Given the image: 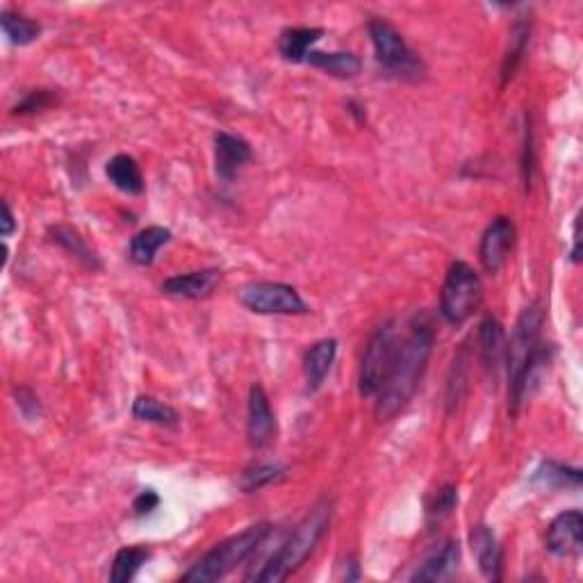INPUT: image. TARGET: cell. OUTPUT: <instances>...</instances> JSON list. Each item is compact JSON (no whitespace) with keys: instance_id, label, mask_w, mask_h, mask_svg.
Segmentation results:
<instances>
[{"instance_id":"5","label":"cell","mask_w":583,"mask_h":583,"mask_svg":"<svg viewBox=\"0 0 583 583\" xmlns=\"http://www.w3.org/2000/svg\"><path fill=\"white\" fill-rule=\"evenodd\" d=\"M369 39H372L376 62L390 76L408 82H420L426 78V64L413 48L408 46L404 35L385 19H372L367 23Z\"/></svg>"},{"instance_id":"11","label":"cell","mask_w":583,"mask_h":583,"mask_svg":"<svg viewBox=\"0 0 583 583\" xmlns=\"http://www.w3.org/2000/svg\"><path fill=\"white\" fill-rule=\"evenodd\" d=\"M547 552L558 558H568L581 554L583 547V515L577 508L556 515L547 527L545 536Z\"/></svg>"},{"instance_id":"32","label":"cell","mask_w":583,"mask_h":583,"mask_svg":"<svg viewBox=\"0 0 583 583\" xmlns=\"http://www.w3.org/2000/svg\"><path fill=\"white\" fill-rule=\"evenodd\" d=\"M16 404H19V410L23 413V417H28V420H35L39 417L41 408H39V399L32 394V390L28 388H16Z\"/></svg>"},{"instance_id":"24","label":"cell","mask_w":583,"mask_h":583,"mask_svg":"<svg viewBox=\"0 0 583 583\" xmlns=\"http://www.w3.org/2000/svg\"><path fill=\"white\" fill-rule=\"evenodd\" d=\"M306 62L310 64V67H315L319 71L328 73V76L340 78V80H351L363 71V62H360V57L349 51H338V53L310 51Z\"/></svg>"},{"instance_id":"26","label":"cell","mask_w":583,"mask_h":583,"mask_svg":"<svg viewBox=\"0 0 583 583\" xmlns=\"http://www.w3.org/2000/svg\"><path fill=\"white\" fill-rule=\"evenodd\" d=\"M151 558V549L149 547H121L117 554H114L112 561V570H110V581L112 583H130L137 572L142 570V565L149 563Z\"/></svg>"},{"instance_id":"16","label":"cell","mask_w":583,"mask_h":583,"mask_svg":"<svg viewBox=\"0 0 583 583\" xmlns=\"http://www.w3.org/2000/svg\"><path fill=\"white\" fill-rule=\"evenodd\" d=\"M335 358H338V340L326 338L312 344L303 356V376H306V392L315 394L322 388L326 376L331 374V369L335 365Z\"/></svg>"},{"instance_id":"9","label":"cell","mask_w":583,"mask_h":583,"mask_svg":"<svg viewBox=\"0 0 583 583\" xmlns=\"http://www.w3.org/2000/svg\"><path fill=\"white\" fill-rule=\"evenodd\" d=\"M517 240V228L511 217H495L481 235L479 260L488 274L502 272Z\"/></svg>"},{"instance_id":"12","label":"cell","mask_w":583,"mask_h":583,"mask_svg":"<svg viewBox=\"0 0 583 583\" xmlns=\"http://www.w3.org/2000/svg\"><path fill=\"white\" fill-rule=\"evenodd\" d=\"M253 158L251 144L244 137L231 133L215 135V174L224 183H231L244 169V164Z\"/></svg>"},{"instance_id":"14","label":"cell","mask_w":583,"mask_h":583,"mask_svg":"<svg viewBox=\"0 0 583 583\" xmlns=\"http://www.w3.org/2000/svg\"><path fill=\"white\" fill-rule=\"evenodd\" d=\"M461 568V543L458 540H445L417 565L410 581H447Z\"/></svg>"},{"instance_id":"4","label":"cell","mask_w":583,"mask_h":583,"mask_svg":"<svg viewBox=\"0 0 583 583\" xmlns=\"http://www.w3.org/2000/svg\"><path fill=\"white\" fill-rule=\"evenodd\" d=\"M543 326H545V310L540 303H531L517 317L511 340L506 342V372H508V413L517 415V392H520V381L524 369H527L533 353L543 342Z\"/></svg>"},{"instance_id":"23","label":"cell","mask_w":583,"mask_h":583,"mask_svg":"<svg viewBox=\"0 0 583 583\" xmlns=\"http://www.w3.org/2000/svg\"><path fill=\"white\" fill-rule=\"evenodd\" d=\"M48 235H51V240L57 244V246H62L64 251L69 253V256L76 258L82 267H87V269H101V258L96 256V251L92 249V246L87 244L85 237L80 235L78 228H73V226H67V224H60V226H53L51 231H48Z\"/></svg>"},{"instance_id":"31","label":"cell","mask_w":583,"mask_h":583,"mask_svg":"<svg viewBox=\"0 0 583 583\" xmlns=\"http://www.w3.org/2000/svg\"><path fill=\"white\" fill-rule=\"evenodd\" d=\"M520 174L524 190H531V180L536 174V139H533V126L527 123V130H524V144H522V158H520Z\"/></svg>"},{"instance_id":"6","label":"cell","mask_w":583,"mask_h":583,"mask_svg":"<svg viewBox=\"0 0 583 583\" xmlns=\"http://www.w3.org/2000/svg\"><path fill=\"white\" fill-rule=\"evenodd\" d=\"M483 301V283L465 260L451 262L440 290V315L451 326H463Z\"/></svg>"},{"instance_id":"7","label":"cell","mask_w":583,"mask_h":583,"mask_svg":"<svg viewBox=\"0 0 583 583\" xmlns=\"http://www.w3.org/2000/svg\"><path fill=\"white\" fill-rule=\"evenodd\" d=\"M399 338L401 335L394 319L381 324L372 335H369L365 351H363V360H360V372H358L360 397L369 399L379 394L385 374H388V369L392 365Z\"/></svg>"},{"instance_id":"13","label":"cell","mask_w":583,"mask_h":583,"mask_svg":"<svg viewBox=\"0 0 583 583\" xmlns=\"http://www.w3.org/2000/svg\"><path fill=\"white\" fill-rule=\"evenodd\" d=\"M221 283V269H201V272L176 274L162 283V292L174 299L199 301L208 299Z\"/></svg>"},{"instance_id":"27","label":"cell","mask_w":583,"mask_h":583,"mask_svg":"<svg viewBox=\"0 0 583 583\" xmlns=\"http://www.w3.org/2000/svg\"><path fill=\"white\" fill-rule=\"evenodd\" d=\"M285 476V465L278 461H256L251 463L240 476V488L246 495L260 492L262 488L278 483Z\"/></svg>"},{"instance_id":"15","label":"cell","mask_w":583,"mask_h":583,"mask_svg":"<svg viewBox=\"0 0 583 583\" xmlns=\"http://www.w3.org/2000/svg\"><path fill=\"white\" fill-rule=\"evenodd\" d=\"M472 552L476 556V563H479V570L483 572V577L490 581L502 579V568H504V549L499 545V540L495 533L486 524H476L470 536Z\"/></svg>"},{"instance_id":"35","label":"cell","mask_w":583,"mask_h":583,"mask_svg":"<svg viewBox=\"0 0 583 583\" xmlns=\"http://www.w3.org/2000/svg\"><path fill=\"white\" fill-rule=\"evenodd\" d=\"M572 237H574V246H572V253H570V258H572V262H579V219L574 221V233H572Z\"/></svg>"},{"instance_id":"18","label":"cell","mask_w":583,"mask_h":583,"mask_svg":"<svg viewBox=\"0 0 583 583\" xmlns=\"http://www.w3.org/2000/svg\"><path fill=\"white\" fill-rule=\"evenodd\" d=\"M581 479L583 472L579 467L565 465L561 461H554V458H547L531 474L533 486H540L545 490H579Z\"/></svg>"},{"instance_id":"17","label":"cell","mask_w":583,"mask_h":583,"mask_svg":"<svg viewBox=\"0 0 583 583\" xmlns=\"http://www.w3.org/2000/svg\"><path fill=\"white\" fill-rule=\"evenodd\" d=\"M506 331L497 317H486L479 326V356L486 372L497 376L506 360Z\"/></svg>"},{"instance_id":"19","label":"cell","mask_w":583,"mask_h":583,"mask_svg":"<svg viewBox=\"0 0 583 583\" xmlns=\"http://www.w3.org/2000/svg\"><path fill=\"white\" fill-rule=\"evenodd\" d=\"M531 41V16H517L515 23L508 32V48L502 62V85H508L515 78V73L520 71L524 55H527Z\"/></svg>"},{"instance_id":"22","label":"cell","mask_w":583,"mask_h":583,"mask_svg":"<svg viewBox=\"0 0 583 583\" xmlns=\"http://www.w3.org/2000/svg\"><path fill=\"white\" fill-rule=\"evenodd\" d=\"M324 37L322 28H285L278 37V53L285 62L301 64L319 39Z\"/></svg>"},{"instance_id":"3","label":"cell","mask_w":583,"mask_h":583,"mask_svg":"<svg viewBox=\"0 0 583 583\" xmlns=\"http://www.w3.org/2000/svg\"><path fill=\"white\" fill-rule=\"evenodd\" d=\"M269 533H272V524L258 522L253 524V527L244 529L242 533H237V536L226 538L224 543L212 547L201 561H196L192 568L183 574V581L212 583L228 577L237 565L249 561V558L265 545Z\"/></svg>"},{"instance_id":"8","label":"cell","mask_w":583,"mask_h":583,"mask_svg":"<svg viewBox=\"0 0 583 583\" xmlns=\"http://www.w3.org/2000/svg\"><path fill=\"white\" fill-rule=\"evenodd\" d=\"M240 303L256 315H308L310 308L299 290L287 283L256 281L240 290Z\"/></svg>"},{"instance_id":"25","label":"cell","mask_w":583,"mask_h":583,"mask_svg":"<svg viewBox=\"0 0 583 583\" xmlns=\"http://www.w3.org/2000/svg\"><path fill=\"white\" fill-rule=\"evenodd\" d=\"M133 417L139 422L164 426V429H171V426H178L180 415L176 408H171L164 401L151 397V394H139L133 401Z\"/></svg>"},{"instance_id":"2","label":"cell","mask_w":583,"mask_h":583,"mask_svg":"<svg viewBox=\"0 0 583 583\" xmlns=\"http://www.w3.org/2000/svg\"><path fill=\"white\" fill-rule=\"evenodd\" d=\"M333 520V499H319V502L310 508L306 517L294 527V531L283 540V545L267 558L258 572L249 574L246 579L262 581V583H278L285 581L290 574L297 572L306 558L315 552L317 545L322 543L328 527Z\"/></svg>"},{"instance_id":"29","label":"cell","mask_w":583,"mask_h":583,"mask_svg":"<svg viewBox=\"0 0 583 583\" xmlns=\"http://www.w3.org/2000/svg\"><path fill=\"white\" fill-rule=\"evenodd\" d=\"M458 506V488L456 486H442L438 490V495H435L433 504L429 506V511H426V517H429V524L435 527V524L445 522L447 517L454 513V508Z\"/></svg>"},{"instance_id":"21","label":"cell","mask_w":583,"mask_h":583,"mask_svg":"<svg viewBox=\"0 0 583 583\" xmlns=\"http://www.w3.org/2000/svg\"><path fill=\"white\" fill-rule=\"evenodd\" d=\"M171 231L164 226H146L133 235L128 246V258L137 267H151L164 244L171 242Z\"/></svg>"},{"instance_id":"33","label":"cell","mask_w":583,"mask_h":583,"mask_svg":"<svg viewBox=\"0 0 583 583\" xmlns=\"http://www.w3.org/2000/svg\"><path fill=\"white\" fill-rule=\"evenodd\" d=\"M158 506H160V495H158V492H155V490H142L135 497L133 511H135V515L144 517V515H151L153 511H158Z\"/></svg>"},{"instance_id":"1","label":"cell","mask_w":583,"mask_h":583,"mask_svg":"<svg viewBox=\"0 0 583 583\" xmlns=\"http://www.w3.org/2000/svg\"><path fill=\"white\" fill-rule=\"evenodd\" d=\"M433 347L435 328L431 319L424 312H417V315L410 317L404 338H399L392 365L385 374L379 394H376L374 413L381 422L394 420L415 397L426 367H429Z\"/></svg>"},{"instance_id":"10","label":"cell","mask_w":583,"mask_h":583,"mask_svg":"<svg viewBox=\"0 0 583 583\" xmlns=\"http://www.w3.org/2000/svg\"><path fill=\"white\" fill-rule=\"evenodd\" d=\"M246 435L253 449H265L272 445L276 435V417L265 388L253 383L249 390V406H246Z\"/></svg>"},{"instance_id":"30","label":"cell","mask_w":583,"mask_h":583,"mask_svg":"<svg viewBox=\"0 0 583 583\" xmlns=\"http://www.w3.org/2000/svg\"><path fill=\"white\" fill-rule=\"evenodd\" d=\"M57 105V94L51 92V89H32L26 96L21 98L19 103L14 105V114H37V112H44L48 108H53Z\"/></svg>"},{"instance_id":"28","label":"cell","mask_w":583,"mask_h":583,"mask_svg":"<svg viewBox=\"0 0 583 583\" xmlns=\"http://www.w3.org/2000/svg\"><path fill=\"white\" fill-rule=\"evenodd\" d=\"M0 28H3L7 41L14 46H30L41 35V26L37 21L12 10H3V14H0Z\"/></svg>"},{"instance_id":"34","label":"cell","mask_w":583,"mask_h":583,"mask_svg":"<svg viewBox=\"0 0 583 583\" xmlns=\"http://www.w3.org/2000/svg\"><path fill=\"white\" fill-rule=\"evenodd\" d=\"M0 221H3V228H0V235H3L5 240H7V237H12V233L16 231V221H14L10 203H7V201L3 203V219H0Z\"/></svg>"},{"instance_id":"20","label":"cell","mask_w":583,"mask_h":583,"mask_svg":"<svg viewBox=\"0 0 583 583\" xmlns=\"http://www.w3.org/2000/svg\"><path fill=\"white\" fill-rule=\"evenodd\" d=\"M105 176H108L110 183L123 194L128 196L144 194V176L133 155L128 153L114 155V158H110L108 164H105Z\"/></svg>"}]
</instances>
